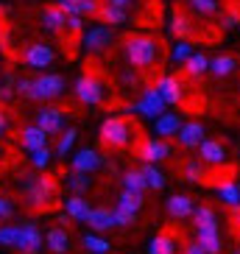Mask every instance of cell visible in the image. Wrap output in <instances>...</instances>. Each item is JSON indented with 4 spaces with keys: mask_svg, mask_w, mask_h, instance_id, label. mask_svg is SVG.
<instances>
[{
    "mask_svg": "<svg viewBox=\"0 0 240 254\" xmlns=\"http://www.w3.org/2000/svg\"><path fill=\"white\" fill-rule=\"evenodd\" d=\"M51 159H53V151L48 148V145L31 154V162H34V168H39V171H45L48 165H51Z\"/></svg>",
    "mask_w": 240,
    "mask_h": 254,
    "instance_id": "41",
    "label": "cell"
},
{
    "mask_svg": "<svg viewBox=\"0 0 240 254\" xmlns=\"http://www.w3.org/2000/svg\"><path fill=\"white\" fill-rule=\"evenodd\" d=\"M165 207H168V215H171L173 221H184V218H193V212H195L193 198H190V195H184V193L171 195V198L165 201Z\"/></svg>",
    "mask_w": 240,
    "mask_h": 254,
    "instance_id": "16",
    "label": "cell"
},
{
    "mask_svg": "<svg viewBox=\"0 0 240 254\" xmlns=\"http://www.w3.org/2000/svg\"><path fill=\"white\" fill-rule=\"evenodd\" d=\"M39 17H42V28L51 31V34H59V31L67 28V14L59 6H45Z\"/></svg>",
    "mask_w": 240,
    "mask_h": 254,
    "instance_id": "19",
    "label": "cell"
},
{
    "mask_svg": "<svg viewBox=\"0 0 240 254\" xmlns=\"http://www.w3.org/2000/svg\"><path fill=\"white\" fill-rule=\"evenodd\" d=\"M98 20H101L104 25H109V28H115V25L128 23V11H123V8H118V6H109V3H104V6H101V11H98Z\"/></svg>",
    "mask_w": 240,
    "mask_h": 254,
    "instance_id": "26",
    "label": "cell"
},
{
    "mask_svg": "<svg viewBox=\"0 0 240 254\" xmlns=\"http://www.w3.org/2000/svg\"><path fill=\"white\" fill-rule=\"evenodd\" d=\"M75 98L81 101V104L87 106H98V104H104V98H106V87L104 81L98 78V75L92 73H84L81 78H75Z\"/></svg>",
    "mask_w": 240,
    "mask_h": 254,
    "instance_id": "4",
    "label": "cell"
},
{
    "mask_svg": "<svg viewBox=\"0 0 240 254\" xmlns=\"http://www.w3.org/2000/svg\"><path fill=\"white\" fill-rule=\"evenodd\" d=\"M179 128H181V118L176 112H165V115H159L157 120H154V134L159 137V140H171V137L179 134Z\"/></svg>",
    "mask_w": 240,
    "mask_h": 254,
    "instance_id": "17",
    "label": "cell"
},
{
    "mask_svg": "<svg viewBox=\"0 0 240 254\" xmlns=\"http://www.w3.org/2000/svg\"><path fill=\"white\" fill-rule=\"evenodd\" d=\"M204 168H207V165H204L201 159H190V162H184L181 176H184L187 182H204V173H207Z\"/></svg>",
    "mask_w": 240,
    "mask_h": 254,
    "instance_id": "38",
    "label": "cell"
},
{
    "mask_svg": "<svg viewBox=\"0 0 240 254\" xmlns=\"http://www.w3.org/2000/svg\"><path fill=\"white\" fill-rule=\"evenodd\" d=\"M45 246L53 254H67L70 252V232L61 229V226H51L45 235Z\"/></svg>",
    "mask_w": 240,
    "mask_h": 254,
    "instance_id": "20",
    "label": "cell"
},
{
    "mask_svg": "<svg viewBox=\"0 0 240 254\" xmlns=\"http://www.w3.org/2000/svg\"><path fill=\"white\" fill-rule=\"evenodd\" d=\"M17 252L23 254H39L45 249V235L37 224H23L20 226V238H17Z\"/></svg>",
    "mask_w": 240,
    "mask_h": 254,
    "instance_id": "9",
    "label": "cell"
},
{
    "mask_svg": "<svg viewBox=\"0 0 240 254\" xmlns=\"http://www.w3.org/2000/svg\"><path fill=\"white\" fill-rule=\"evenodd\" d=\"M87 226H90L92 232H106V229H115V218H112V209L106 207H95L90 212V218H87Z\"/></svg>",
    "mask_w": 240,
    "mask_h": 254,
    "instance_id": "23",
    "label": "cell"
},
{
    "mask_svg": "<svg viewBox=\"0 0 240 254\" xmlns=\"http://www.w3.org/2000/svg\"><path fill=\"white\" fill-rule=\"evenodd\" d=\"M81 246L90 254H109L112 252V243H109L106 238H101L98 232H87V235L81 238Z\"/></svg>",
    "mask_w": 240,
    "mask_h": 254,
    "instance_id": "30",
    "label": "cell"
},
{
    "mask_svg": "<svg viewBox=\"0 0 240 254\" xmlns=\"http://www.w3.org/2000/svg\"><path fill=\"white\" fill-rule=\"evenodd\" d=\"M70 165H73L75 173H87V176H90V173H95L98 168L104 165V157H101L95 148H81L73 157V162H70Z\"/></svg>",
    "mask_w": 240,
    "mask_h": 254,
    "instance_id": "13",
    "label": "cell"
},
{
    "mask_svg": "<svg viewBox=\"0 0 240 254\" xmlns=\"http://www.w3.org/2000/svg\"><path fill=\"white\" fill-rule=\"evenodd\" d=\"M131 137H134V128L123 115H112V118H106L101 123V142L106 148H126Z\"/></svg>",
    "mask_w": 240,
    "mask_h": 254,
    "instance_id": "3",
    "label": "cell"
},
{
    "mask_svg": "<svg viewBox=\"0 0 240 254\" xmlns=\"http://www.w3.org/2000/svg\"><path fill=\"white\" fill-rule=\"evenodd\" d=\"M235 67H238V59H235V56H229V53H221V56L210 59V73L218 75V78H224V75L235 73Z\"/></svg>",
    "mask_w": 240,
    "mask_h": 254,
    "instance_id": "29",
    "label": "cell"
},
{
    "mask_svg": "<svg viewBox=\"0 0 240 254\" xmlns=\"http://www.w3.org/2000/svg\"><path fill=\"white\" fill-rule=\"evenodd\" d=\"M176 240H173L171 232H159L157 238H151L148 243V254H176Z\"/></svg>",
    "mask_w": 240,
    "mask_h": 254,
    "instance_id": "27",
    "label": "cell"
},
{
    "mask_svg": "<svg viewBox=\"0 0 240 254\" xmlns=\"http://www.w3.org/2000/svg\"><path fill=\"white\" fill-rule=\"evenodd\" d=\"M106 3H109V6H118V8H123V11H128V8H131V6H137L140 0H106Z\"/></svg>",
    "mask_w": 240,
    "mask_h": 254,
    "instance_id": "48",
    "label": "cell"
},
{
    "mask_svg": "<svg viewBox=\"0 0 240 254\" xmlns=\"http://www.w3.org/2000/svg\"><path fill=\"white\" fill-rule=\"evenodd\" d=\"M6 131H8V118H6V112L0 109V137L6 134Z\"/></svg>",
    "mask_w": 240,
    "mask_h": 254,
    "instance_id": "50",
    "label": "cell"
},
{
    "mask_svg": "<svg viewBox=\"0 0 240 254\" xmlns=\"http://www.w3.org/2000/svg\"><path fill=\"white\" fill-rule=\"evenodd\" d=\"M154 90L162 95V101H165L168 106L179 104L181 98H184V84H181L179 75H162V78L154 84Z\"/></svg>",
    "mask_w": 240,
    "mask_h": 254,
    "instance_id": "12",
    "label": "cell"
},
{
    "mask_svg": "<svg viewBox=\"0 0 240 254\" xmlns=\"http://www.w3.org/2000/svg\"><path fill=\"white\" fill-rule=\"evenodd\" d=\"M131 112L143 115V118H154V120H157L159 115L168 112V104L162 101V95H159V92L151 87V90L143 92V98H140V101H134V104H131Z\"/></svg>",
    "mask_w": 240,
    "mask_h": 254,
    "instance_id": "8",
    "label": "cell"
},
{
    "mask_svg": "<svg viewBox=\"0 0 240 254\" xmlns=\"http://www.w3.org/2000/svg\"><path fill=\"white\" fill-rule=\"evenodd\" d=\"M238 23H240L238 11H229V14H224V17H221V28H235Z\"/></svg>",
    "mask_w": 240,
    "mask_h": 254,
    "instance_id": "46",
    "label": "cell"
},
{
    "mask_svg": "<svg viewBox=\"0 0 240 254\" xmlns=\"http://www.w3.org/2000/svg\"><path fill=\"white\" fill-rule=\"evenodd\" d=\"M115 42V31L109 25H92V28L84 31V48L90 53H104L109 51V45Z\"/></svg>",
    "mask_w": 240,
    "mask_h": 254,
    "instance_id": "10",
    "label": "cell"
},
{
    "mask_svg": "<svg viewBox=\"0 0 240 254\" xmlns=\"http://www.w3.org/2000/svg\"><path fill=\"white\" fill-rule=\"evenodd\" d=\"M64 90H67L64 75H59V73L37 75L34 78V95H31V101H53V98L64 95Z\"/></svg>",
    "mask_w": 240,
    "mask_h": 254,
    "instance_id": "6",
    "label": "cell"
},
{
    "mask_svg": "<svg viewBox=\"0 0 240 254\" xmlns=\"http://www.w3.org/2000/svg\"><path fill=\"white\" fill-rule=\"evenodd\" d=\"M232 221H235V226H238V232H240V207L232 209Z\"/></svg>",
    "mask_w": 240,
    "mask_h": 254,
    "instance_id": "51",
    "label": "cell"
},
{
    "mask_svg": "<svg viewBox=\"0 0 240 254\" xmlns=\"http://www.w3.org/2000/svg\"><path fill=\"white\" fill-rule=\"evenodd\" d=\"M112 218H115V226H131L134 224V215H128L123 209H112Z\"/></svg>",
    "mask_w": 240,
    "mask_h": 254,
    "instance_id": "43",
    "label": "cell"
},
{
    "mask_svg": "<svg viewBox=\"0 0 240 254\" xmlns=\"http://www.w3.org/2000/svg\"><path fill=\"white\" fill-rule=\"evenodd\" d=\"M140 171H143V176H145V182H148V187L151 190H165V173L159 171L157 165H145L143 162V168H140Z\"/></svg>",
    "mask_w": 240,
    "mask_h": 254,
    "instance_id": "34",
    "label": "cell"
},
{
    "mask_svg": "<svg viewBox=\"0 0 240 254\" xmlns=\"http://www.w3.org/2000/svg\"><path fill=\"white\" fill-rule=\"evenodd\" d=\"M123 53L131 70H151L159 59V42L151 34H128L123 39Z\"/></svg>",
    "mask_w": 240,
    "mask_h": 254,
    "instance_id": "1",
    "label": "cell"
},
{
    "mask_svg": "<svg viewBox=\"0 0 240 254\" xmlns=\"http://www.w3.org/2000/svg\"><path fill=\"white\" fill-rule=\"evenodd\" d=\"M235 254H240V249H238V252H235Z\"/></svg>",
    "mask_w": 240,
    "mask_h": 254,
    "instance_id": "53",
    "label": "cell"
},
{
    "mask_svg": "<svg viewBox=\"0 0 240 254\" xmlns=\"http://www.w3.org/2000/svg\"><path fill=\"white\" fill-rule=\"evenodd\" d=\"M193 53H195L193 51V42H190V39H179V42L173 45V51H171V59L176 62V64H181V67H184Z\"/></svg>",
    "mask_w": 240,
    "mask_h": 254,
    "instance_id": "36",
    "label": "cell"
},
{
    "mask_svg": "<svg viewBox=\"0 0 240 254\" xmlns=\"http://www.w3.org/2000/svg\"><path fill=\"white\" fill-rule=\"evenodd\" d=\"M75 140H78V131H75V128H67V131H61L59 145H56V154H59V157H67L70 148L75 145Z\"/></svg>",
    "mask_w": 240,
    "mask_h": 254,
    "instance_id": "39",
    "label": "cell"
},
{
    "mask_svg": "<svg viewBox=\"0 0 240 254\" xmlns=\"http://www.w3.org/2000/svg\"><path fill=\"white\" fill-rule=\"evenodd\" d=\"M11 215H14V204L8 201L6 195H0V221H8Z\"/></svg>",
    "mask_w": 240,
    "mask_h": 254,
    "instance_id": "44",
    "label": "cell"
},
{
    "mask_svg": "<svg viewBox=\"0 0 240 254\" xmlns=\"http://www.w3.org/2000/svg\"><path fill=\"white\" fill-rule=\"evenodd\" d=\"M14 98V84H3L0 87V104H8Z\"/></svg>",
    "mask_w": 240,
    "mask_h": 254,
    "instance_id": "47",
    "label": "cell"
},
{
    "mask_svg": "<svg viewBox=\"0 0 240 254\" xmlns=\"http://www.w3.org/2000/svg\"><path fill=\"white\" fill-rule=\"evenodd\" d=\"M171 34L176 39H190L193 37V20H190L181 8H176L171 14Z\"/></svg>",
    "mask_w": 240,
    "mask_h": 254,
    "instance_id": "24",
    "label": "cell"
},
{
    "mask_svg": "<svg viewBox=\"0 0 240 254\" xmlns=\"http://www.w3.org/2000/svg\"><path fill=\"white\" fill-rule=\"evenodd\" d=\"M193 224L195 229H204V226H215L218 224V215H215V209L210 207V204H198L193 212Z\"/></svg>",
    "mask_w": 240,
    "mask_h": 254,
    "instance_id": "32",
    "label": "cell"
},
{
    "mask_svg": "<svg viewBox=\"0 0 240 254\" xmlns=\"http://www.w3.org/2000/svg\"><path fill=\"white\" fill-rule=\"evenodd\" d=\"M215 190H218V198L226 204V207H240V185H235L232 179H221L215 185Z\"/></svg>",
    "mask_w": 240,
    "mask_h": 254,
    "instance_id": "25",
    "label": "cell"
},
{
    "mask_svg": "<svg viewBox=\"0 0 240 254\" xmlns=\"http://www.w3.org/2000/svg\"><path fill=\"white\" fill-rule=\"evenodd\" d=\"M123 190H131V193H140V195L148 190V182H145V176H143L140 168H137V171H126V173H123Z\"/></svg>",
    "mask_w": 240,
    "mask_h": 254,
    "instance_id": "31",
    "label": "cell"
},
{
    "mask_svg": "<svg viewBox=\"0 0 240 254\" xmlns=\"http://www.w3.org/2000/svg\"><path fill=\"white\" fill-rule=\"evenodd\" d=\"M187 6L193 8L198 17H212V14H218L221 0H187Z\"/></svg>",
    "mask_w": 240,
    "mask_h": 254,
    "instance_id": "37",
    "label": "cell"
},
{
    "mask_svg": "<svg viewBox=\"0 0 240 254\" xmlns=\"http://www.w3.org/2000/svg\"><path fill=\"white\" fill-rule=\"evenodd\" d=\"M176 142L181 148H198L204 142V126L198 120H190V123H181L179 134H176Z\"/></svg>",
    "mask_w": 240,
    "mask_h": 254,
    "instance_id": "14",
    "label": "cell"
},
{
    "mask_svg": "<svg viewBox=\"0 0 240 254\" xmlns=\"http://www.w3.org/2000/svg\"><path fill=\"white\" fill-rule=\"evenodd\" d=\"M53 59H56V53H53V48L48 45V42H31V45L23 51V64L31 67V70L51 67Z\"/></svg>",
    "mask_w": 240,
    "mask_h": 254,
    "instance_id": "7",
    "label": "cell"
},
{
    "mask_svg": "<svg viewBox=\"0 0 240 254\" xmlns=\"http://www.w3.org/2000/svg\"><path fill=\"white\" fill-rule=\"evenodd\" d=\"M198 154H201L204 165H224L226 162V148H224V142H218V140H204L198 145Z\"/></svg>",
    "mask_w": 240,
    "mask_h": 254,
    "instance_id": "21",
    "label": "cell"
},
{
    "mask_svg": "<svg viewBox=\"0 0 240 254\" xmlns=\"http://www.w3.org/2000/svg\"><path fill=\"white\" fill-rule=\"evenodd\" d=\"M181 254H207V252H204V249L198 246V240H190L187 246L181 249Z\"/></svg>",
    "mask_w": 240,
    "mask_h": 254,
    "instance_id": "49",
    "label": "cell"
},
{
    "mask_svg": "<svg viewBox=\"0 0 240 254\" xmlns=\"http://www.w3.org/2000/svg\"><path fill=\"white\" fill-rule=\"evenodd\" d=\"M207 70H210V59H207L204 53H193V56H190V62L184 64V73H187L190 78H201Z\"/></svg>",
    "mask_w": 240,
    "mask_h": 254,
    "instance_id": "33",
    "label": "cell"
},
{
    "mask_svg": "<svg viewBox=\"0 0 240 254\" xmlns=\"http://www.w3.org/2000/svg\"><path fill=\"white\" fill-rule=\"evenodd\" d=\"M90 176L87 173H75V171H70L67 173V187H70V195H84L87 190H90Z\"/></svg>",
    "mask_w": 240,
    "mask_h": 254,
    "instance_id": "35",
    "label": "cell"
},
{
    "mask_svg": "<svg viewBox=\"0 0 240 254\" xmlns=\"http://www.w3.org/2000/svg\"><path fill=\"white\" fill-rule=\"evenodd\" d=\"M81 3L84 0H59L56 6H59L67 17H81Z\"/></svg>",
    "mask_w": 240,
    "mask_h": 254,
    "instance_id": "42",
    "label": "cell"
},
{
    "mask_svg": "<svg viewBox=\"0 0 240 254\" xmlns=\"http://www.w3.org/2000/svg\"><path fill=\"white\" fill-rule=\"evenodd\" d=\"M134 154L137 159H143L145 165H157L162 159H168L173 154L171 142L168 140H159V137H143V140L134 145Z\"/></svg>",
    "mask_w": 240,
    "mask_h": 254,
    "instance_id": "5",
    "label": "cell"
},
{
    "mask_svg": "<svg viewBox=\"0 0 240 254\" xmlns=\"http://www.w3.org/2000/svg\"><path fill=\"white\" fill-rule=\"evenodd\" d=\"M0 48H3V34H0Z\"/></svg>",
    "mask_w": 240,
    "mask_h": 254,
    "instance_id": "52",
    "label": "cell"
},
{
    "mask_svg": "<svg viewBox=\"0 0 240 254\" xmlns=\"http://www.w3.org/2000/svg\"><path fill=\"white\" fill-rule=\"evenodd\" d=\"M115 209H123V212H128V215H134L143 209V195L140 193H131V190H123V193L118 195V207Z\"/></svg>",
    "mask_w": 240,
    "mask_h": 254,
    "instance_id": "28",
    "label": "cell"
},
{
    "mask_svg": "<svg viewBox=\"0 0 240 254\" xmlns=\"http://www.w3.org/2000/svg\"><path fill=\"white\" fill-rule=\"evenodd\" d=\"M64 212H67L73 221H78V224H87L92 207H90V201H87L84 195H67V201H64Z\"/></svg>",
    "mask_w": 240,
    "mask_h": 254,
    "instance_id": "22",
    "label": "cell"
},
{
    "mask_svg": "<svg viewBox=\"0 0 240 254\" xmlns=\"http://www.w3.org/2000/svg\"><path fill=\"white\" fill-rule=\"evenodd\" d=\"M20 145H23V151L34 154V151L48 145V134L37 126V123H34V126H25V128H20Z\"/></svg>",
    "mask_w": 240,
    "mask_h": 254,
    "instance_id": "18",
    "label": "cell"
},
{
    "mask_svg": "<svg viewBox=\"0 0 240 254\" xmlns=\"http://www.w3.org/2000/svg\"><path fill=\"white\" fill-rule=\"evenodd\" d=\"M20 190H23V195H25V201H28L31 209H45L53 195L59 193V185H56V179H53L51 173H42V176L25 173Z\"/></svg>",
    "mask_w": 240,
    "mask_h": 254,
    "instance_id": "2",
    "label": "cell"
},
{
    "mask_svg": "<svg viewBox=\"0 0 240 254\" xmlns=\"http://www.w3.org/2000/svg\"><path fill=\"white\" fill-rule=\"evenodd\" d=\"M37 126L42 128L48 137L59 134L61 128H64V109H59V106H42L37 112Z\"/></svg>",
    "mask_w": 240,
    "mask_h": 254,
    "instance_id": "11",
    "label": "cell"
},
{
    "mask_svg": "<svg viewBox=\"0 0 240 254\" xmlns=\"http://www.w3.org/2000/svg\"><path fill=\"white\" fill-rule=\"evenodd\" d=\"M17 238H20V226H0V246L14 249Z\"/></svg>",
    "mask_w": 240,
    "mask_h": 254,
    "instance_id": "40",
    "label": "cell"
},
{
    "mask_svg": "<svg viewBox=\"0 0 240 254\" xmlns=\"http://www.w3.org/2000/svg\"><path fill=\"white\" fill-rule=\"evenodd\" d=\"M67 31L70 34H84V20L81 17H67Z\"/></svg>",
    "mask_w": 240,
    "mask_h": 254,
    "instance_id": "45",
    "label": "cell"
},
{
    "mask_svg": "<svg viewBox=\"0 0 240 254\" xmlns=\"http://www.w3.org/2000/svg\"><path fill=\"white\" fill-rule=\"evenodd\" d=\"M195 240H198V246H201L207 254H221L224 252V240H221L218 224L215 226H204V229H195Z\"/></svg>",
    "mask_w": 240,
    "mask_h": 254,
    "instance_id": "15",
    "label": "cell"
}]
</instances>
